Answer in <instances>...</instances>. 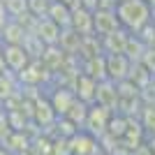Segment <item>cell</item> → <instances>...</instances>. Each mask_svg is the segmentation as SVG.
<instances>
[{
	"label": "cell",
	"mask_w": 155,
	"mask_h": 155,
	"mask_svg": "<svg viewBox=\"0 0 155 155\" xmlns=\"http://www.w3.org/2000/svg\"><path fill=\"white\" fill-rule=\"evenodd\" d=\"M114 12L120 21V28L127 32H137L150 21V5L146 0H118Z\"/></svg>",
	"instance_id": "1"
},
{
	"label": "cell",
	"mask_w": 155,
	"mask_h": 155,
	"mask_svg": "<svg viewBox=\"0 0 155 155\" xmlns=\"http://www.w3.org/2000/svg\"><path fill=\"white\" fill-rule=\"evenodd\" d=\"M100 141L97 137L88 134L86 130H77L74 134L67 139V155H100Z\"/></svg>",
	"instance_id": "2"
},
{
	"label": "cell",
	"mask_w": 155,
	"mask_h": 155,
	"mask_svg": "<svg viewBox=\"0 0 155 155\" xmlns=\"http://www.w3.org/2000/svg\"><path fill=\"white\" fill-rule=\"evenodd\" d=\"M114 111L102 107V104H91L88 107V116H86V123H84V130L93 137H102L107 132V123Z\"/></svg>",
	"instance_id": "3"
},
{
	"label": "cell",
	"mask_w": 155,
	"mask_h": 155,
	"mask_svg": "<svg viewBox=\"0 0 155 155\" xmlns=\"http://www.w3.org/2000/svg\"><path fill=\"white\" fill-rule=\"evenodd\" d=\"M0 53H2V60H5V70L14 72V74H19L32 60L21 44H0Z\"/></svg>",
	"instance_id": "4"
},
{
	"label": "cell",
	"mask_w": 155,
	"mask_h": 155,
	"mask_svg": "<svg viewBox=\"0 0 155 155\" xmlns=\"http://www.w3.org/2000/svg\"><path fill=\"white\" fill-rule=\"evenodd\" d=\"M130 60L125 58L123 53H104V70H107V79L118 84V81H125L130 72Z\"/></svg>",
	"instance_id": "5"
},
{
	"label": "cell",
	"mask_w": 155,
	"mask_h": 155,
	"mask_svg": "<svg viewBox=\"0 0 155 155\" xmlns=\"http://www.w3.org/2000/svg\"><path fill=\"white\" fill-rule=\"evenodd\" d=\"M70 88L74 91L77 100H81V102H86V104H93V102H95L97 81H95V79H91L88 74H84V72L74 74V77H72V86H70Z\"/></svg>",
	"instance_id": "6"
},
{
	"label": "cell",
	"mask_w": 155,
	"mask_h": 155,
	"mask_svg": "<svg viewBox=\"0 0 155 155\" xmlns=\"http://www.w3.org/2000/svg\"><path fill=\"white\" fill-rule=\"evenodd\" d=\"M118 28H120V21H118L114 9H95L93 12V32L95 35L104 37V35H109Z\"/></svg>",
	"instance_id": "7"
},
{
	"label": "cell",
	"mask_w": 155,
	"mask_h": 155,
	"mask_svg": "<svg viewBox=\"0 0 155 155\" xmlns=\"http://www.w3.org/2000/svg\"><path fill=\"white\" fill-rule=\"evenodd\" d=\"M60 30H63V28L56 26L49 16H42V19H35L32 35H37L44 46H56L58 44V37H60Z\"/></svg>",
	"instance_id": "8"
},
{
	"label": "cell",
	"mask_w": 155,
	"mask_h": 155,
	"mask_svg": "<svg viewBox=\"0 0 155 155\" xmlns=\"http://www.w3.org/2000/svg\"><path fill=\"white\" fill-rule=\"evenodd\" d=\"M46 100H49V104H51V109L56 111V116H65L67 109L72 107V102L77 100V95H74V91L67 88V86H56V88L49 93Z\"/></svg>",
	"instance_id": "9"
},
{
	"label": "cell",
	"mask_w": 155,
	"mask_h": 155,
	"mask_svg": "<svg viewBox=\"0 0 155 155\" xmlns=\"http://www.w3.org/2000/svg\"><path fill=\"white\" fill-rule=\"evenodd\" d=\"M93 104H102L107 109H111L116 114L118 109V88L114 81L109 79H102V81H97V91H95V102Z\"/></svg>",
	"instance_id": "10"
},
{
	"label": "cell",
	"mask_w": 155,
	"mask_h": 155,
	"mask_svg": "<svg viewBox=\"0 0 155 155\" xmlns=\"http://www.w3.org/2000/svg\"><path fill=\"white\" fill-rule=\"evenodd\" d=\"M46 72L49 70L42 65V60H30V63L16 74V79H19V84H23V86H39L46 79Z\"/></svg>",
	"instance_id": "11"
},
{
	"label": "cell",
	"mask_w": 155,
	"mask_h": 155,
	"mask_svg": "<svg viewBox=\"0 0 155 155\" xmlns=\"http://www.w3.org/2000/svg\"><path fill=\"white\" fill-rule=\"evenodd\" d=\"M127 37H130V32L125 30V28H118V30L100 37L102 39V51L104 53H123L125 44H127Z\"/></svg>",
	"instance_id": "12"
},
{
	"label": "cell",
	"mask_w": 155,
	"mask_h": 155,
	"mask_svg": "<svg viewBox=\"0 0 155 155\" xmlns=\"http://www.w3.org/2000/svg\"><path fill=\"white\" fill-rule=\"evenodd\" d=\"M28 30L23 28V23H19L16 19H9L7 26L0 30V44H23Z\"/></svg>",
	"instance_id": "13"
},
{
	"label": "cell",
	"mask_w": 155,
	"mask_h": 155,
	"mask_svg": "<svg viewBox=\"0 0 155 155\" xmlns=\"http://www.w3.org/2000/svg\"><path fill=\"white\" fill-rule=\"evenodd\" d=\"M70 28H74L79 35H91L93 32V12H88L84 7H72Z\"/></svg>",
	"instance_id": "14"
},
{
	"label": "cell",
	"mask_w": 155,
	"mask_h": 155,
	"mask_svg": "<svg viewBox=\"0 0 155 155\" xmlns=\"http://www.w3.org/2000/svg\"><path fill=\"white\" fill-rule=\"evenodd\" d=\"M63 53H70V56H79V46H81V35H79L74 28H63L58 37V44H56Z\"/></svg>",
	"instance_id": "15"
},
{
	"label": "cell",
	"mask_w": 155,
	"mask_h": 155,
	"mask_svg": "<svg viewBox=\"0 0 155 155\" xmlns=\"http://www.w3.org/2000/svg\"><path fill=\"white\" fill-rule=\"evenodd\" d=\"M79 72L88 74V77L95 79V81L107 79V70H104V53H102V56H93V58H81V67H79Z\"/></svg>",
	"instance_id": "16"
},
{
	"label": "cell",
	"mask_w": 155,
	"mask_h": 155,
	"mask_svg": "<svg viewBox=\"0 0 155 155\" xmlns=\"http://www.w3.org/2000/svg\"><path fill=\"white\" fill-rule=\"evenodd\" d=\"M32 107H35V109H30V116L35 118L37 123H42V125H49V123H53V120L58 118L46 97H37V100L32 102Z\"/></svg>",
	"instance_id": "17"
},
{
	"label": "cell",
	"mask_w": 155,
	"mask_h": 155,
	"mask_svg": "<svg viewBox=\"0 0 155 155\" xmlns=\"http://www.w3.org/2000/svg\"><path fill=\"white\" fill-rule=\"evenodd\" d=\"M46 16H49V19H51L56 26H60V28H70V21H72V7L63 5V2H58V0H51Z\"/></svg>",
	"instance_id": "18"
},
{
	"label": "cell",
	"mask_w": 155,
	"mask_h": 155,
	"mask_svg": "<svg viewBox=\"0 0 155 155\" xmlns=\"http://www.w3.org/2000/svg\"><path fill=\"white\" fill-rule=\"evenodd\" d=\"M102 39L100 35H81V46H79V58H93V56H102Z\"/></svg>",
	"instance_id": "19"
},
{
	"label": "cell",
	"mask_w": 155,
	"mask_h": 155,
	"mask_svg": "<svg viewBox=\"0 0 155 155\" xmlns=\"http://www.w3.org/2000/svg\"><path fill=\"white\" fill-rule=\"evenodd\" d=\"M153 74H150L148 70H146V67H143L141 63H132L130 65V72H127V81H132V84L137 86V88H139V91H141L143 86H148L150 81H153Z\"/></svg>",
	"instance_id": "20"
},
{
	"label": "cell",
	"mask_w": 155,
	"mask_h": 155,
	"mask_svg": "<svg viewBox=\"0 0 155 155\" xmlns=\"http://www.w3.org/2000/svg\"><path fill=\"white\" fill-rule=\"evenodd\" d=\"M88 107H91V104L81 102V100H74V102H72V107L67 109V114H65V118H67V120H72L79 130H84L86 116H88Z\"/></svg>",
	"instance_id": "21"
},
{
	"label": "cell",
	"mask_w": 155,
	"mask_h": 155,
	"mask_svg": "<svg viewBox=\"0 0 155 155\" xmlns=\"http://www.w3.org/2000/svg\"><path fill=\"white\" fill-rule=\"evenodd\" d=\"M137 120H139V125H141L146 137H155V107L143 104L139 109V114H137Z\"/></svg>",
	"instance_id": "22"
},
{
	"label": "cell",
	"mask_w": 155,
	"mask_h": 155,
	"mask_svg": "<svg viewBox=\"0 0 155 155\" xmlns=\"http://www.w3.org/2000/svg\"><path fill=\"white\" fill-rule=\"evenodd\" d=\"M143 51H146V44H143V42L137 37V35H132V32H130L123 56L130 60V63H139V60H141V56H143Z\"/></svg>",
	"instance_id": "23"
},
{
	"label": "cell",
	"mask_w": 155,
	"mask_h": 155,
	"mask_svg": "<svg viewBox=\"0 0 155 155\" xmlns=\"http://www.w3.org/2000/svg\"><path fill=\"white\" fill-rule=\"evenodd\" d=\"M125 130H127V116H123V114H111L109 123H107V134H111L114 139H123Z\"/></svg>",
	"instance_id": "24"
},
{
	"label": "cell",
	"mask_w": 155,
	"mask_h": 155,
	"mask_svg": "<svg viewBox=\"0 0 155 155\" xmlns=\"http://www.w3.org/2000/svg\"><path fill=\"white\" fill-rule=\"evenodd\" d=\"M21 46L26 49V53L30 56L32 60H39V58H42V53H44V49H46V46L42 44V39H39L37 35H32V32L26 35V39H23V44H21Z\"/></svg>",
	"instance_id": "25"
},
{
	"label": "cell",
	"mask_w": 155,
	"mask_h": 155,
	"mask_svg": "<svg viewBox=\"0 0 155 155\" xmlns=\"http://www.w3.org/2000/svg\"><path fill=\"white\" fill-rule=\"evenodd\" d=\"M2 5H5L9 19H21L28 14V0H5Z\"/></svg>",
	"instance_id": "26"
},
{
	"label": "cell",
	"mask_w": 155,
	"mask_h": 155,
	"mask_svg": "<svg viewBox=\"0 0 155 155\" xmlns=\"http://www.w3.org/2000/svg\"><path fill=\"white\" fill-rule=\"evenodd\" d=\"M49 5L51 0H28V14H32L35 19H42L49 12Z\"/></svg>",
	"instance_id": "27"
},
{
	"label": "cell",
	"mask_w": 155,
	"mask_h": 155,
	"mask_svg": "<svg viewBox=\"0 0 155 155\" xmlns=\"http://www.w3.org/2000/svg\"><path fill=\"white\" fill-rule=\"evenodd\" d=\"M132 35H137V37L141 39V42H143L146 46H153V42H155V26L148 21V23H146L143 28H139V30H137V32H132Z\"/></svg>",
	"instance_id": "28"
},
{
	"label": "cell",
	"mask_w": 155,
	"mask_h": 155,
	"mask_svg": "<svg viewBox=\"0 0 155 155\" xmlns=\"http://www.w3.org/2000/svg\"><path fill=\"white\" fill-rule=\"evenodd\" d=\"M139 100H141V104L155 107V79L150 81L148 86H143L141 91H139Z\"/></svg>",
	"instance_id": "29"
},
{
	"label": "cell",
	"mask_w": 155,
	"mask_h": 155,
	"mask_svg": "<svg viewBox=\"0 0 155 155\" xmlns=\"http://www.w3.org/2000/svg\"><path fill=\"white\" fill-rule=\"evenodd\" d=\"M139 63H141L143 67L155 77V46H146V51H143V56H141Z\"/></svg>",
	"instance_id": "30"
},
{
	"label": "cell",
	"mask_w": 155,
	"mask_h": 155,
	"mask_svg": "<svg viewBox=\"0 0 155 155\" xmlns=\"http://www.w3.org/2000/svg\"><path fill=\"white\" fill-rule=\"evenodd\" d=\"M9 134V118H7V111L0 109V141Z\"/></svg>",
	"instance_id": "31"
},
{
	"label": "cell",
	"mask_w": 155,
	"mask_h": 155,
	"mask_svg": "<svg viewBox=\"0 0 155 155\" xmlns=\"http://www.w3.org/2000/svg\"><path fill=\"white\" fill-rule=\"evenodd\" d=\"M130 155H153V153H150V148L146 146V141H141L139 146H134V148L130 150Z\"/></svg>",
	"instance_id": "32"
},
{
	"label": "cell",
	"mask_w": 155,
	"mask_h": 155,
	"mask_svg": "<svg viewBox=\"0 0 155 155\" xmlns=\"http://www.w3.org/2000/svg\"><path fill=\"white\" fill-rule=\"evenodd\" d=\"M77 7H84L88 12H95L97 9V0H77Z\"/></svg>",
	"instance_id": "33"
},
{
	"label": "cell",
	"mask_w": 155,
	"mask_h": 155,
	"mask_svg": "<svg viewBox=\"0 0 155 155\" xmlns=\"http://www.w3.org/2000/svg\"><path fill=\"white\" fill-rule=\"evenodd\" d=\"M118 0H97V9H116Z\"/></svg>",
	"instance_id": "34"
},
{
	"label": "cell",
	"mask_w": 155,
	"mask_h": 155,
	"mask_svg": "<svg viewBox=\"0 0 155 155\" xmlns=\"http://www.w3.org/2000/svg\"><path fill=\"white\" fill-rule=\"evenodd\" d=\"M7 21H9V14H7V9H5V5L0 2V30L7 26Z\"/></svg>",
	"instance_id": "35"
},
{
	"label": "cell",
	"mask_w": 155,
	"mask_h": 155,
	"mask_svg": "<svg viewBox=\"0 0 155 155\" xmlns=\"http://www.w3.org/2000/svg\"><path fill=\"white\" fill-rule=\"evenodd\" d=\"M143 141H146V146H148V148H150V153L155 155V137H146Z\"/></svg>",
	"instance_id": "36"
},
{
	"label": "cell",
	"mask_w": 155,
	"mask_h": 155,
	"mask_svg": "<svg viewBox=\"0 0 155 155\" xmlns=\"http://www.w3.org/2000/svg\"><path fill=\"white\" fill-rule=\"evenodd\" d=\"M58 2H63V5H67V7H77V0H58Z\"/></svg>",
	"instance_id": "37"
},
{
	"label": "cell",
	"mask_w": 155,
	"mask_h": 155,
	"mask_svg": "<svg viewBox=\"0 0 155 155\" xmlns=\"http://www.w3.org/2000/svg\"><path fill=\"white\" fill-rule=\"evenodd\" d=\"M150 23H153V26H155V5L150 7Z\"/></svg>",
	"instance_id": "38"
},
{
	"label": "cell",
	"mask_w": 155,
	"mask_h": 155,
	"mask_svg": "<svg viewBox=\"0 0 155 155\" xmlns=\"http://www.w3.org/2000/svg\"><path fill=\"white\" fill-rule=\"evenodd\" d=\"M5 72V60H2V53H0V74Z\"/></svg>",
	"instance_id": "39"
},
{
	"label": "cell",
	"mask_w": 155,
	"mask_h": 155,
	"mask_svg": "<svg viewBox=\"0 0 155 155\" xmlns=\"http://www.w3.org/2000/svg\"><path fill=\"white\" fill-rule=\"evenodd\" d=\"M0 155H14V153H9L7 148H2V146H0Z\"/></svg>",
	"instance_id": "40"
},
{
	"label": "cell",
	"mask_w": 155,
	"mask_h": 155,
	"mask_svg": "<svg viewBox=\"0 0 155 155\" xmlns=\"http://www.w3.org/2000/svg\"><path fill=\"white\" fill-rule=\"evenodd\" d=\"M146 2H148V5H150V7H153V5H155V0H146Z\"/></svg>",
	"instance_id": "41"
},
{
	"label": "cell",
	"mask_w": 155,
	"mask_h": 155,
	"mask_svg": "<svg viewBox=\"0 0 155 155\" xmlns=\"http://www.w3.org/2000/svg\"><path fill=\"white\" fill-rule=\"evenodd\" d=\"M100 155H111V153H104V150H102V153H100Z\"/></svg>",
	"instance_id": "42"
},
{
	"label": "cell",
	"mask_w": 155,
	"mask_h": 155,
	"mask_svg": "<svg viewBox=\"0 0 155 155\" xmlns=\"http://www.w3.org/2000/svg\"><path fill=\"white\" fill-rule=\"evenodd\" d=\"M0 2H5V0H0Z\"/></svg>",
	"instance_id": "43"
},
{
	"label": "cell",
	"mask_w": 155,
	"mask_h": 155,
	"mask_svg": "<svg viewBox=\"0 0 155 155\" xmlns=\"http://www.w3.org/2000/svg\"><path fill=\"white\" fill-rule=\"evenodd\" d=\"M153 46H155V42H153Z\"/></svg>",
	"instance_id": "44"
}]
</instances>
